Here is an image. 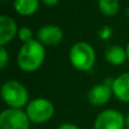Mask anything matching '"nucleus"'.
Masks as SVG:
<instances>
[{
  "label": "nucleus",
  "instance_id": "17",
  "mask_svg": "<svg viewBox=\"0 0 129 129\" xmlns=\"http://www.w3.org/2000/svg\"><path fill=\"white\" fill-rule=\"evenodd\" d=\"M42 1H43V4L47 5V6L52 7V6H56L59 2V0H42Z\"/></svg>",
  "mask_w": 129,
  "mask_h": 129
},
{
  "label": "nucleus",
  "instance_id": "1",
  "mask_svg": "<svg viewBox=\"0 0 129 129\" xmlns=\"http://www.w3.org/2000/svg\"><path fill=\"white\" fill-rule=\"evenodd\" d=\"M44 57L45 51L43 44L36 40H32L24 43L20 48L17 57V63L22 70L33 73L41 67Z\"/></svg>",
  "mask_w": 129,
  "mask_h": 129
},
{
  "label": "nucleus",
  "instance_id": "15",
  "mask_svg": "<svg viewBox=\"0 0 129 129\" xmlns=\"http://www.w3.org/2000/svg\"><path fill=\"white\" fill-rule=\"evenodd\" d=\"M8 53H7V50L5 49V47H1L0 48V68L1 69H5L8 63Z\"/></svg>",
  "mask_w": 129,
  "mask_h": 129
},
{
  "label": "nucleus",
  "instance_id": "9",
  "mask_svg": "<svg viewBox=\"0 0 129 129\" xmlns=\"http://www.w3.org/2000/svg\"><path fill=\"white\" fill-rule=\"evenodd\" d=\"M17 33V25L11 17L2 15L0 17V45L5 47V44L11 41Z\"/></svg>",
  "mask_w": 129,
  "mask_h": 129
},
{
  "label": "nucleus",
  "instance_id": "19",
  "mask_svg": "<svg viewBox=\"0 0 129 129\" xmlns=\"http://www.w3.org/2000/svg\"><path fill=\"white\" fill-rule=\"evenodd\" d=\"M126 52H127V58H128V60H129V43H128V45H127V49H126Z\"/></svg>",
  "mask_w": 129,
  "mask_h": 129
},
{
  "label": "nucleus",
  "instance_id": "4",
  "mask_svg": "<svg viewBox=\"0 0 129 129\" xmlns=\"http://www.w3.org/2000/svg\"><path fill=\"white\" fill-rule=\"evenodd\" d=\"M26 114L32 122L44 123L49 121L54 114V107L49 100L39 98L27 104Z\"/></svg>",
  "mask_w": 129,
  "mask_h": 129
},
{
  "label": "nucleus",
  "instance_id": "7",
  "mask_svg": "<svg viewBox=\"0 0 129 129\" xmlns=\"http://www.w3.org/2000/svg\"><path fill=\"white\" fill-rule=\"evenodd\" d=\"M38 38L44 45H57L62 41L63 33L60 27L56 25H45L39 29Z\"/></svg>",
  "mask_w": 129,
  "mask_h": 129
},
{
  "label": "nucleus",
  "instance_id": "13",
  "mask_svg": "<svg viewBox=\"0 0 129 129\" xmlns=\"http://www.w3.org/2000/svg\"><path fill=\"white\" fill-rule=\"evenodd\" d=\"M99 8L105 16H114L119 10L118 0H99Z\"/></svg>",
  "mask_w": 129,
  "mask_h": 129
},
{
  "label": "nucleus",
  "instance_id": "14",
  "mask_svg": "<svg viewBox=\"0 0 129 129\" xmlns=\"http://www.w3.org/2000/svg\"><path fill=\"white\" fill-rule=\"evenodd\" d=\"M18 36H19V39L23 41V42L26 43V42H29V41L33 40V39H32V36H33V32H32L31 28L24 26L18 31Z\"/></svg>",
  "mask_w": 129,
  "mask_h": 129
},
{
  "label": "nucleus",
  "instance_id": "2",
  "mask_svg": "<svg viewBox=\"0 0 129 129\" xmlns=\"http://www.w3.org/2000/svg\"><path fill=\"white\" fill-rule=\"evenodd\" d=\"M1 98L10 109H20L28 101V92L20 83L8 80L1 87Z\"/></svg>",
  "mask_w": 129,
  "mask_h": 129
},
{
  "label": "nucleus",
  "instance_id": "16",
  "mask_svg": "<svg viewBox=\"0 0 129 129\" xmlns=\"http://www.w3.org/2000/svg\"><path fill=\"white\" fill-rule=\"evenodd\" d=\"M58 129H79L77 126L73 125V123H62L61 126H59Z\"/></svg>",
  "mask_w": 129,
  "mask_h": 129
},
{
  "label": "nucleus",
  "instance_id": "10",
  "mask_svg": "<svg viewBox=\"0 0 129 129\" xmlns=\"http://www.w3.org/2000/svg\"><path fill=\"white\" fill-rule=\"evenodd\" d=\"M112 93L122 102H129V73L122 74L113 79Z\"/></svg>",
  "mask_w": 129,
  "mask_h": 129
},
{
  "label": "nucleus",
  "instance_id": "20",
  "mask_svg": "<svg viewBox=\"0 0 129 129\" xmlns=\"http://www.w3.org/2000/svg\"><path fill=\"white\" fill-rule=\"evenodd\" d=\"M1 1H7V0H1Z\"/></svg>",
  "mask_w": 129,
  "mask_h": 129
},
{
  "label": "nucleus",
  "instance_id": "12",
  "mask_svg": "<svg viewBox=\"0 0 129 129\" xmlns=\"http://www.w3.org/2000/svg\"><path fill=\"white\" fill-rule=\"evenodd\" d=\"M14 8L19 15H33L39 8V0H15Z\"/></svg>",
  "mask_w": 129,
  "mask_h": 129
},
{
  "label": "nucleus",
  "instance_id": "18",
  "mask_svg": "<svg viewBox=\"0 0 129 129\" xmlns=\"http://www.w3.org/2000/svg\"><path fill=\"white\" fill-rule=\"evenodd\" d=\"M126 127L129 129V113H128V116L126 117Z\"/></svg>",
  "mask_w": 129,
  "mask_h": 129
},
{
  "label": "nucleus",
  "instance_id": "3",
  "mask_svg": "<svg viewBox=\"0 0 129 129\" xmlns=\"http://www.w3.org/2000/svg\"><path fill=\"white\" fill-rule=\"evenodd\" d=\"M69 60L78 70H89L95 62V52L87 42H77L69 51Z\"/></svg>",
  "mask_w": 129,
  "mask_h": 129
},
{
  "label": "nucleus",
  "instance_id": "6",
  "mask_svg": "<svg viewBox=\"0 0 129 129\" xmlns=\"http://www.w3.org/2000/svg\"><path fill=\"white\" fill-rule=\"evenodd\" d=\"M126 127V118L117 110H105L98 116L94 129H123Z\"/></svg>",
  "mask_w": 129,
  "mask_h": 129
},
{
  "label": "nucleus",
  "instance_id": "11",
  "mask_svg": "<svg viewBox=\"0 0 129 129\" xmlns=\"http://www.w3.org/2000/svg\"><path fill=\"white\" fill-rule=\"evenodd\" d=\"M105 59L114 66H120L125 62L126 59H128L127 52L121 47L112 45V47L108 48L107 51H105Z\"/></svg>",
  "mask_w": 129,
  "mask_h": 129
},
{
  "label": "nucleus",
  "instance_id": "8",
  "mask_svg": "<svg viewBox=\"0 0 129 129\" xmlns=\"http://www.w3.org/2000/svg\"><path fill=\"white\" fill-rule=\"evenodd\" d=\"M111 93L112 88L107 84H98L88 91L87 99L93 105H103L109 102Z\"/></svg>",
  "mask_w": 129,
  "mask_h": 129
},
{
  "label": "nucleus",
  "instance_id": "5",
  "mask_svg": "<svg viewBox=\"0 0 129 129\" xmlns=\"http://www.w3.org/2000/svg\"><path fill=\"white\" fill-rule=\"evenodd\" d=\"M0 129H29V119L20 109H7L0 114Z\"/></svg>",
  "mask_w": 129,
  "mask_h": 129
}]
</instances>
